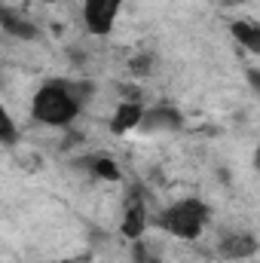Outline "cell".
<instances>
[{"label": "cell", "instance_id": "obj_12", "mask_svg": "<svg viewBox=\"0 0 260 263\" xmlns=\"http://www.w3.org/2000/svg\"><path fill=\"white\" fill-rule=\"evenodd\" d=\"M150 67H153V59H150V55H135V59L129 62V70L132 73H138V77H147Z\"/></svg>", "mask_w": 260, "mask_h": 263}, {"label": "cell", "instance_id": "obj_1", "mask_svg": "<svg viewBox=\"0 0 260 263\" xmlns=\"http://www.w3.org/2000/svg\"><path fill=\"white\" fill-rule=\"evenodd\" d=\"M92 98L95 86L89 80H46L31 95V120L46 129H70Z\"/></svg>", "mask_w": 260, "mask_h": 263}, {"label": "cell", "instance_id": "obj_8", "mask_svg": "<svg viewBox=\"0 0 260 263\" xmlns=\"http://www.w3.org/2000/svg\"><path fill=\"white\" fill-rule=\"evenodd\" d=\"M144 117V104L138 98H126L114 107V117H110V132L114 135H129V132H138V123Z\"/></svg>", "mask_w": 260, "mask_h": 263}, {"label": "cell", "instance_id": "obj_9", "mask_svg": "<svg viewBox=\"0 0 260 263\" xmlns=\"http://www.w3.org/2000/svg\"><path fill=\"white\" fill-rule=\"evenodd\" d=\"M230 34H233V40L242 49H248L251 55H260V25L254 18H236V22H230Z\"/></svg>", "mask_w": 260, "mask_h": 263}, {"label": "cell", "instance_id": "obj_3", "mask_svg": "<svg viewBox=\"0 0 260 263\" xmlns=\"http://www.w3.org/2000/svg\"><path fill=\"white\" fill-rule=\"evenodd\" d=\"M123 6H126V0H83L80 18L92 37H107V34H114Z\"/></svg>", "mask_w": 260, "mask_h": 263}, {"label": "cell", "instance_id": "obj_10", "mask_svg": "<svg viewBox=\"0 0 260 263\" xmlns=\"http://www.w3.org/2000/svg\"><path fill=\"white\" fill-rule=\"evenodd\" d=\"M86 168H89L98 181H120V178H123V172H120L117 159H114V156H107V153H95V156L86 162Z\"/></svg>", "mask_w": 260, "mask_h": 263}, {"label": "cell", "instance_id": "obj_2", "mask_svg": "<svg viewBox=\"0 0 260 263\" xmlns=\"http://www.w3.org/2000/svg\"><path fill=\"white\" fill-rule=\"evenodd\" d=\"M211 220V205L199 196L175 199L156 214V227L181 242H196L205 233V223Z\"/></svg>", "mask_w": 260, "mask_h": 263}, {"label": "cell", "instance_id": "obj_7", "mask_svg": "<svg viewBox=\"0 0 260 263\" xmlns=\"http://www.w3.org/2000/svg\"><path fill=\"white\" fill-rule=\"evenodd\" d=\"M0 31L15 37V40H37L40 37V28L12 6H0Z\"/></svg>", "mask_w": 260, "mask_h": 263}, {"label": "cell", "instance_id": "obj_11", "mask_svg": "<svg viewBox=\"0 0 260 263\" xmlns=\"http://www.w3.org/2000/svg\"><path fill=\"white\" fill-rule=\"evenodd\" d=\"M18 141V123L12 120V114L6 110V104H0V144L12 147Z\"/></svg>", "mask_w": 260, "mask_h": 263}, {"label": "cell", "instance_id": "obj_6", "mask_svg": "<svg viewBox=\"0 0 260 263\" xmlns=\"http://www.w3.org/2000/svg\"><path fill=\"white\" fill-rule=\"evenodd\" d=\"M184 117L178 107L172 104H156V107H144V117L138 123L141 132H181Z\"/></svg>", "mask_w": 260, "mask_h": 263}, {"label": "cell", "instance_id": "obj_4", "mask_svg": "<svg viewBox=\"0 0 260 263\" xmlns=\"http://www.w3.org/2000/svg\"><path fill=\"white\" fill-rule=\"evenodd\" d=\"M147 223H150V214H147V202L141 193H129L126 205H123V217H120V233L126 242H138L144 239L147 233Z\"/></svg>", "mask_w": 260, "mask_h": 263}, {"label": "cell", "instance_id": "obj_5", "mask_svg": "<svg viewBox=\"0 0 260 263\" xmlns=\"http://www.w3.org/2000/svg\"><path fill=\"white\" fill-rule=\"evenodd\" d=\"M260 248L257 236L248 233V230H227L220 239H217V254L227 257V260H248L254 257Z\"/></svg>", "mask_w": 260, "mask_h": 263}]
</instances>
